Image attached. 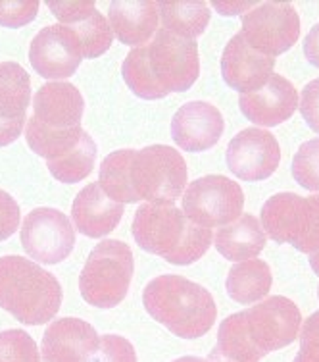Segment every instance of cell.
Wrapping results in <instances>:
<instances>
[{
	"label": "cell",
	"mask_w": 319,
	"mask_h": 362,
	"mask_svg": "<svg viewBox=\"0 0 319 362\" xmlns=\"http://www.w3.org/2000/svg\"><path fill=\"white\" fill-rule=\"evenodd\" d=\"M215 6V10L223 16H235V14H241L244 12L246 8H250L254 2H212Z\"/></svg>",
	"instance_id": "36"
},
{
	"label": "cell",
	"mask_w": 319,
	"mask_h": 362,
	"mask_svg": "<svg viewBox=\"0 0 319 362\" xmlns=\"http://www.w3.org/2000/svg\"><path fill=\"white\" fill-rule=\"evenodd\" d=\"M300 114L313 132L319 133V77L306 85L300 95Z\"/></svg>",
	"instance_id": "34"
},
{
	"label": "cell",
	"mask_w": 319,
	"mask_h": 362,
	"mask_svg": "<svg viewBox=\"0 0 319 362\" xmlns=\"http://www.w3.org/2000/svg\"><path fill=\"white\" fill-rule=\"evenodd\" d=\"M21 247L41 264H58L76 247V231L68 216L56 209H35L21 223Z\"/></svg>",
	"instance_id": "9"
},
{
	"label": "cell",
	"mask_w": 319,
	"mask_h": 362,
	"mask_svg": "<svg viewBox=\"0 0 319 362\" xmlns=\"http://www.w3.org/2000/svg\"><path fill=\"white\" fill-rule=\"evenodd\" d=\"M200 74L198 45L160 29L148 47L133 49L121 66L125 83L145 100L166 98L169 93L188 90Z\"/></svg>",
	"instance_id": "1"
},
{
	"label": "cell",
	"mask_w": 319,
	"mask_h": 362,
	"mask_svg": "<svg viewBox=\"0 0 319 362\" xmlns=\"http://www.w3.org/2000/svg\"><path fill=\"white\" fill-rule=\"evenodd\" d=\"M21 222V212L12 195L0 189V241L14 235Z\"/></svg>",
	"instance_id": "33"
},
{
	"label": "cell",
	"mask_w": 319,
	"mask_h": 362,
	"mask_svg": "<svg viewBox=\"0 0 319 362\" xmlns=\"http://www.w3.org/2000/svg\"><path fill=\"white\" fill-rule=\"evenodd\" d=\"M292 177L300 187L319 193V139L306 141L294 154Z\"/></svg>",
	"instance_id": "28"
},
{
	"label": "cell",
	"mask_w": 319,
	"mask_h": 362,
	"mask_svg": "<svg viewBox=\"0 0 319 362\" xmlns=\"http://www.w3.org/2000/svg\"><path fill=\"white\" fill-rule=\"evenodd\" d=\"M124 216V204L114 202L97 183H89L77 193L71 206V220L79 233L100 239L116 230Z\"/></svg>",
	"instance_id": "21"
},
{
	"label": "cell",
	"mask_w": 319,
	"mask_h": 362,
	"mask_svg": "<svg viewBox=\"0 0 319 362\" xmlns=\"http://www.w3.org/2000/svg\"><path fill=\"white\" fill-rule=\"evenodd\" d=\"M225 122L214 105L195 100L183 105L171 119V137L175 145L188 153H202L222 139Z\"/></svg>",
	"instance_id": "17"
},
{
	"label": "cell",
	"mask_w": 319,
	"mask_h": 362,
	"mask_svg": "<svg viewBox=\"0 0 319 362\" xmlns=\"http://www.w3.org/2000/svg\"><path fill=\"white\" fill-rule=\"evenodd\" d=\"M174 362H208V361L198 358V356H181V358H177V361H174Z\"/></svg>",
	"instance_id": "38"
},
{
	"label": "cell",
	"mask_w": 319,
	"mask_h": 362,
	"mask_svg": "<svg viewBox=\"0 0 319 362\" xmlns=\"http://www.w3.org/2000/svg\"><path fill=\"white\" fill-rule=\"evenodd\" d=\"M87 362H137V353L121 335H102Z\"/></svg>",
	"instance_id": "30"
},
{
	"label": "cell",
	"mask_w": 319,
	"mask_h": 362,
	"mask_svg": "<svg viewBox=\"0 0 319 362\" xmlns=\"http://www.w3.org/2000/svg\"><path fill=\"white\" fill-rule=\"evenodd\" d=\"M95 160H97V145L89 133H85L81 143L68 156H64L62 160L47 162V168L52 177L62 183H79L92 172Z\"/></svg>",
	"instance_id": "27"
},
{
	"label": "cell",
	"mask_w": 319,
	"mask_h": 362,
	"mask_svg": "<svg viewBox=\"0 0 319 362\" xmlns=\"http://www.w3.org/2000/svg\"><path fill=\"white\" fill-rule=\"evenodd\" d=\"M146 313L181 339H196L212 329L217 316L206 287L183 276H158L143 291Z\"/></svg>",
	"instance_id": "3"
},
{
	"label": "cell",
	"mask_w": 319,
	"mask_h": 362,
	"mask_svg": "<svg viewBox=\"0 0 319 362\" xmlns=\"http://www.w3.org/2000/svg\"><path fill=\"white\" fill-rule=\"evenodd\" d=\"M299 90L279 74H273L270 81L256 93L241 95L239 106L244 118L258 126L273 127L291 118L299 108Z\"/></svg>",
	"instance_id": "19"
},
{
	"label": "cell",
	"mask_w": 319,
	"mask_h": 362,
	"mask_svg": "<svg viewBox=\"0 0 319 362\" xmlns=\"http://www.w3.org/2000/svg\"><path fill=\"white\" fill-rule=\"evenodd\" d=\"M62 305V286L50 272L23 257L0 258V308L25 326H41Z\"/></svg>",
	"instance_id": "4"
},
{
	"label": "cell",
	"mask_w": 319,
	"mask_h": 362,
	"mask_svg": "<svg viewBox=\"0 0 319 362\" xmlns=\"http://www.w3.org/2000/svg\"><path fill=\"white\" fill-rule=\"evenodd\" d=\"M225 158L236 177L244 181H264L279 168L281 148L273 133L267 129L246 127L231 139Z\"/></svg>",
	"instance_id": "13"
},
{
	"label": "cell",
	"mask_w": 319,
	"mask_h": 362,
	"mask_svg": "<svg viewBox=\"0 0 319 362\" xmlns=\"http://www.w3.org/2000/svg\"><path fill=\"white\" fill-rule=\"evenodd\" d=\"M275 58L252 49L243 33L231 37L222 54L223 81L243 95L256 93L273 76Z\"/></svg>",
	"instance_id": "15"
},
{
	"label": "cell",
	"mask_w": 319,
	"mask_h": 362,
	"mask_svg": "<svg viewBox=\"0 0 319 362\" xmlns=\"http://www.w3.org/2000/svg\"><path fill=\"white\" fill-rule=\"evenodd\" d=\"M243 189L236 181L223 175H206L185 189L181 210L188 220L212 230L239 220L243 216Z\"/></svg>",
	"instance_id": "8"
},
{
	"label": "cell",
	"mask_w": 319,
	"mask_h": 362,
	"mask_svg": "<svg viewBox=\"0 0 319 362\" xmlns=\"http://www.w3.org/2000/svg\"><path fill=\"white\" fill-rule=\"evenodd\" d=\"M310 266L313 268V272L319 276V251L313 252V255H310Z\"/></svg>",
	"instance_id": "37"
},
{
	"label": "cell",
	"mask_w": 319,
	"mask_h": 362,
	"mask_svg": "<svg viewBox=\"0 0 319 362\" xmlns=\"http://www.w3.org/2000/svg\"><path fill=\"white\" fill-rule=\"evenodd\" d=\"M264 356L248 337L244 313H236L222 322L217 332V347L210 353L208 362H258Z\"/></svg>",
	"instance_id": "24"
},
{
	"label": "cell",
	"mask_w": 319,
	"mask_h": 362,
	"mask_svg": "<svg viewBox=\"0 0 319 362\" xmlns=\"http://www.w3.org/2000/svg\"><path fill=\"white\" fill-rule=\"evenodd\" d=\"M129 187L135 202L171 204L187 189V164L174 146L150 145L133 151Z\"/></svg>",
	"instance_id": "5"
},
{
	"label": "cell",
	"mask_w": 319,
	"mask_h": 362,
	"mask_svg": "<svg viewBox=\"0 0 319 362\" xmlns=\"http://www.w3.org/2000/svg\"><path fill=\"white\" fill-rule=\"evenodd\" d=\"M31 103V79L18 62L0 64V146L12 145L23 132Z\"/></svg>",
	"instance_id": "18"
},
{
	"label": "cell",
	"mask_w": 319,
	"mask_h": 362,
	"mask_svg": "<svg viewBox=\"0 0 319 362\" xmlns=\"http://www.w3.org/2000/svg\"><path fill=\"white\" fill-rule=\"evenodd\" d=\"M241 33L252 49L275 58L299 41L300 18L289 2H264L243 16Z\"/></svg>",
	"instance_id": "10"
},
{
	"label": "cell",
	"mask_w": 319,
	"mask_h": 362,
	"mask_svg": "<svg viewBox=\"0 0 319 362\" xmlns=\"http://www.w3.org/2000/svg\"><path fill=\"white\" fill-rule=\"evenodd\" d=\"M39 14L37 0H0V25L23 28Z\"/></svg>",
	"instance_id": "31"
},
{
	"label": "cell",
	"mask_w": 319,
	"mask_h": 362,
	"mask_svg": "<svg viewBox=\"0 0 319 362\" xmlns=\"http://www.w3.org/2000/svg\"><path fill=\"white\" fill-rule=\"evenodd\" d=\"M262 226L275 243H291L304 255L319 251V195L279 193L262 209Z\"/></svg>",
	"instance_id": "7"
},
{
	"label": "cell",
	"mask_w": 319,
	"mask_h": 362,
	"mask_svg": "<svg viewBox=\"0 0 319 362\" xmlns=\"http://www.w3.org/2000/svg\"><path fill=\"white\" fill-rule=\"evenodd\" d=\"M243 313L248 337L264 355L289 347L299 337L302 314L287 297H270Z\"/></svg>",
	"instance_id": "11"
},
{
	"label": "cell",
	"mask_w": 319,
	"mask_h": 362,
	"mask_svg": "<svg viewBox=\"0 0 319 362\" xmlns=\"http://www.w3.org/2000/svg\"><path fill=\"white\" fill-rule=\"evenodd\" d=\"M215 249L223 258L233 262H244L256 258L265 245V233L262 223L252 214H243L235 222L227 223L217 230L214 237Z\"/></svg>",
	"instance_id": "23"
},
{
	"label": "cell",
	"mask_w": 319,
	"mask_h": 362,
	"mask_svg": "<svg viewBox=\"0 0 319 362\" xmlns=\"http://www.w3.org/2000/svg\"><path fill=\"white\" fill-rule=\"evenodd\" d=\"M112 33L124 45L139 47L156 35L160 21L158 2L152 0H116L108 10Z\"/></svg>",
	"instance_id": "22"
},
{
	"label": "cell",
	"mask_w": 319,
	"mask_h": 362,
	"mask_svg": "<svg viewBox=\"0 0 319 362\" xmlns=\"http://www.w3.org/2000/svg\"><path fill=\"white\" fill-rule=\"evenodd\" d=\"M49 8L62 25H68L76 33L83 58H98L110 49L114 41L110 21L98 12L92 0H49Z\"/></svg>",
	"instance_id": "16"
},
{
	"label": "cell",
	"mask_w": 319,
	"mask_h": 362,
	"mask_svg": "<svg viewBox=\"0 0 319 362\" xmlns=\"http://www.w3.org/2000/svg\"><path fill=\"white\" fill-rule=\"evenodd\" d=\"M227 293L241 305H254L267 297L271 289V270L267 262L260 258H250L239 262L227 276Z\"/></svg>",
	"instance_id": "25"
},
{
	"label": "cell",
	"mask_w": 319,
	"mask_h": 362,
	"mask_svg": "<svg viewBox=\"0 0 319 362\" xmlns=\"http://www.w3.org/2000/svg\"><path fill=\"white\" fill-rule=\"evenodd\" d=\"M304 54L308 62L319 70V23L310 29V33L304 39Z\"/></svg>",
	"instance_id": "35"
},
{
	"label": "cell",
	"mask_w": 319,
	"mask_h": 362,
	"mask_svg": "<svg viewBox=\"0 0 319 362\" xmlns=\"http://www.w3.org/2000/svg\"><path fill=\"white\" fill-rule=\"evenodd\" d=\"M0 362H41L35 339L21 329L0 332Z\"/></svg>",
	"instance_id": "29"
},
{
	"label": "cell",
	"mask_w": 319,
	"mask_h": 362,
	"mask_svg": "<svg viewBox=\"0 0 319 362\" xmlns=\"http://www.w3.org/2000/svg\"><path fill=\"white\" fill-rule=\"evenodd\" d=\"M318 295H319V289H318Z\"/></svg>",
	"instance_id": "39"
},
{
	"label": "cell",
	"mask_w": 319,
	"mask_h": 362,
	"mask_svg": "<svg viewBox=\"0 0 319 362\" xmlns=\"http://www.w3.org/2000/svg\"><path fill=\"white\" fill-rule=\"evenodd\" d=\"M131 230L143 251L175 266H188L200 260L214 241L208 228L188 220L175 204L145 202L135 212Z\"/></svg>",
	"instance_id": "2"
},
{
	"label": "cell",
	"mask_w": 319,
	"mask_h": 362,
	"mask_svg": "<svg viewBox=\"0 0 319 362\" xmlns=\"http://www.w3.org/2000/svg\"><path fill=\"white\" fill-rule=\"evenodd\" d=\"M129 245L106 239L90 251L79 276V291L90 307L114 308L127 297L133 279Z\"/></svg>",
	"instance_id": "6"
},
{
	"label": "cell",
	"mask_w": 319,
	"mask_h": 362,
	"mask_svg": "<svg viewBox=\"0 0 319 362\" xmlns=\"http://www.w3.org/2000/svg\"><path fill=\"white\" fill-rule=\"evenodd\" d=\"M83 60V49L68 25L56 23L42 28L31 41L29 62L44 79L71 77Z\"/></svg>",
	"instance_id": "12"
},
{
	"label": "cell",
	"mask_w": 319,
	"mask_h": 362,
	"mask_svg": "<svg viewBox=\"0 0 319 362\" xmlns=\"http://www.w3.org/2000/svg\"><path fill=\"white\" fill-rule=\"evenodd\" d=\"M294 362H319V310L300 329V351Z\"/></svg>",
	"instance_id": "32"
},
{
	"label": "cell",
	"mask_w": 319,
	"mask_h": 362,
	"mask_svg": "<svg viewBox=\"0 0 319 362\" xmlns=\"http://www.w3.org/2000/svg\"><path fill=\"white\" fill-rule=\"evenodd\" d=\"M100 337L89 322L60 318L47 327L41 343V362H87Z\"/></svg>",
	"instance_id": "20"
},
{
	"label": "cell",
	"mask_w": 319,
	"mask_h": 362,
	"mask_svg": "<svg viewBox=\"0 0 319 362\" xmlns=\"http://www.w3.org/2000/svg\"><path fill=\"white\" fill-rule=\"evenodd\" d=\"M160 16L164 29L183 39L195 41L210 23V8L202 0H177V2H160Z\"/></svg>",
	"instance_id": "26"
},
{
	"label": "cell",
	"mask_w": 319,
	"mask_h": 362,
	"mask_svg": "<svg viewBox=\"0 0 319 362\" xmlns=\"http://www.w3.org/2000/svg\"><path fill=\"white\" fill-rule=\"evenodd\" d=\"M83 112V95L76 85L49 81L33 97V118L28 126L42 132H68L81 126Z\"/></svg>",
	"instance_id": "14"
}]
</instances>
